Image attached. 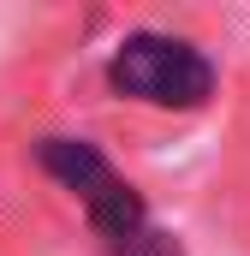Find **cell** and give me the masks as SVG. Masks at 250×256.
Listing matches in <instances>:
<instances>
[{"label":"cell","instance_id":"obj_1","mask_svg":"<svg viewBox=\"0 0 250 256\" xmlns=\"http://www.w3.org/2000/svg\"><path fill=\"white\" fill-rule=\"evenodd\" d=\"M108 78L120 96L149 108H196L214 90V66L179 36H125Z\"/></svg>","mask_w":250,"mask_h":256},{"label":"cell","instance_id":"obj_2","mask_svg":"<svg viewBox=\"0 0 250 256\" xmlns=\"http://www.w3.org/2000/svg\"><path fill=\"white\" fill-rule=\"evenodd\" d=\"M42 167H48L60 185H72V191L84 196V208L102 202V196L120 185V173H114L90 143H78V137H48V143H42Z\"/></svg>","mask_w":250,"mask_h":256}]
</instances>
